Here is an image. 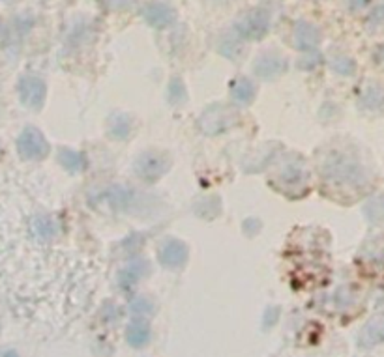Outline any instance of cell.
Returning <instances> with one entry per match:
<instances>
[{
  "mask_svg": "<svg viewBox=\"0 0 384 357\" xmlns=\"http://www.w3.org/2000/svg\"><path fill=\"white\" fill-rule=\"evenodd\" d=\"M143 15L152 27L163 28L169 27L171 23H173V19H175V11L165 4H150L149 8H144Z\"/></svg>",
  "mask_w": 384,
  "mask_h": 357,
  "instance_id": "obj_3",
  "label": "cell"
},
{
  "mask_svg": "<svg viewBox=\"0 0 384 357\" xmlns=\"http://www.w3.org/2000/svg\"><path fill=\"white\" fill-rule=\"evenodd\" d=\"M318 42L317 28H313L307 23H300L297 27V44L298 47H315Z\"/></svg>",
  "mask_w": 384,
  "mask_h": 357,
  "instance_id": "obj_5",
  "label": "cell"
},
{
  "mask_svg": "<svg viewBox=\"0 0 384 357\" xmlns=\"http://www.w3.org/2000/svg\"><path fill=\"white\" fill-rule=\"evenodd\" d=\"M0 357H17L16 352H4Z\"/></svg>",
  "mask_w": 384,
  "mask_h": 357,
  "instance_id": "obj_7",
  "label": "cell"
},
{
  "mask_svg": "<svg viewBox=\"0 0 384 357\" xmlns=\"http://www.w3.org/2000/svg\"><path fill=\"white\" fill-rule=\"evenodd\" d=\"M128 339H130V342H133L135 346H143L144 341L149 339V330H147L144 325L133 324L132 327H130V333H128Z\"/></svg>",
  "mask_w": 384,
  "mask_h": 357,
  "instance_id": "obj_6",
  "label": "cell"
},
{
  "mask_svg": "<svg viewBox=\"0 0 384 357\" xmlns=\"http://www.w3.org/2000/svg\"><path fill=\"white\" fill-rule=\"evenodd\" d=\"M19 152L28 159H38V157L45 156L47 144H45L44 137L39 135L38 131L27 130L19 139Z\"/></svg>",
  "mask_w": 384,
  "mask_h": 357,
  "instance_id": "obj_2",
  "label": "cell"
},
{
  "mask_svg": "<svg viewBox=\"0 0 384 357\" xmlns=\"http://www.w3.org/2000/svg\"><path fill=\"white\" fill-rule=\"evenodd\" d=\"M270 17L266 11L263 10H255L252 13H247L242 23L238 25V30L240 34L247 36V38H261L264 32H266V28H268Z\"/></svg>",
  "mask_w": 384,
  "mask_h": 357,
  "instance_id": "obj_1",
  "label": "cell"
},
{
  "mask_svg": "<svg viewBox=\"0 0 384 357\" xmlns=\"http://www.w3.org/2000/svg\"><path fill=\"white\" fill-rule=\"evenodd\" d=\"M21 98L30 107H38L42 99H44V84L38 79L28 77V79L21 82Z\"/></svg>",
  "mask_w": 384,
  "mask_h": 357,
  "instance_id": "obj_4",
  "label": "cell"
}]
</instances>
